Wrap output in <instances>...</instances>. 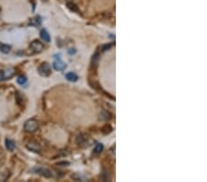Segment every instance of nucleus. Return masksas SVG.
Masks as SVG:
<instances>
[{"label":"nucleus","mask_w":207,"mask_h":182,"mask_svg":"<svg viewBox=\"0 0 207 182\" xmlns=\"http://www.w3.org/2000/svg\"><path fill=\"white\" fill-rule=\"evenodd\" d=\"M38 128H39V123L35 119H30L24 123V130L27 133H34L38 130Z\"/></svg>","instance_id":"obj_1"},{"label":"nucleus","mask_w":207,"mask_h":182,"mask_svg":"<svg viewBox=\"0 0 207 182\" xmlns=\"http://www.w3.org/2000/svg\"><path fill=\"white\" fill-rule=\"evenodd\" d=\"M38 73L39 75L41 77H47L51 75L52 73V68H51V65L44 62V63H41L40 64V66L38 67Z\"/></svg>","instance_id":"obj_2"},{"label":"nucleus","mask_w":207,"mask_h":182,"mask_svg":"<svg viewBox=\"0 0 207 182\" xmlns=\"http://www.w3.org/2000/svg\"><path fill=\"white\" fill-rule=\"evenodd\" d=\"M32 172L36 173V174H39L42 177L46 178V179H50V178H53V172L48 169V168H45V167H41V166H37V167H34L31 169Z\"/></svg>","instance_id":"obj_3"},{"label":"nucleus","mask_w":207,"mask_h":182,"mask_svg":"<svg viewBox=\"0 0 207 182\" xmlns=\"http://www.w3.org/2000/svg\"><path fill=\"white\" fill-rule=\"evenodd\" d=\"M26 148L33 153H40L41 151V145L39 142L35 140H31L26 143Z\"/></svg>","instance_id":"obj_4"},{"label":"nucleus","mask_w":207,"mask_h":182,"mask_svg":"<svg viewBox=\"0 0 207 182\" xmlns=\"http://www.w3.org/2000/svg\"><path fill=\"white\" fill-rule=\"evenodd\" d=\"M30 49L32 51L33 54H39V53H41L44 49V46L43 44L41 43L40 40H32L30 44Z\"/></svg>","instance_id":"obj_5"},{"label":"nucleus","mask_w":207,"mask_h":182,"mask_svg":"<svg viewBox=\"0 0 207 182\" xmlns=\"http://www.w3.org/2000/svg\"><path fill=\"white\" fill-rule=\"evenodd\" d=\"M77 143L79 146H82V147H86V146L89 145V138H88V136L84 134V133L79 134L77 137Z\"/></svg>","instance_id":"obj_6"},{"label":"nucleus","mask_w":207,"mask_h":182,"mask_svg":"<svg viewBox=\"0 0 207 182\" xmlns=\"http://www.w3.org/2000/svg\"><path fill=\"white\" fill-rule=\"evenodd\" d=\"M14 75H15V70L13 68H7L2 70V80L10 79Z\"/></svg>","instance_id":"obj_7"},{"label":"nucleus","mask_w":207,"mask_h":182,"mask_svg":"<svg viewBox=\"0 0 207 182\" xmlns=\"http://www.w3.org/2000/svg\"><path fill=\"white\" fill-rule=\"evenodd\" d=\"M54 70L56 71H63L66 68V64L63 62L60 58H58L57 60H55L54 62V64H53Z\"/></svg>","instance_id":"obj_8"},{"label":"nucleus","mask_w":207,"mask_h":182,"mask_svg":"<svg viewBox=\"0 0 207 182\" xmlns=\"http://www.w3.org/2000/svg\"><path fill=\"white\" fill-rule=\"evenodd\" d=\"M5 143H6V148H7V150L8 152H12V151H14L16 149V143H15L14 141L7 138L5 140Z\"/></svg>","instance_id":"obj_9"},{"label":"nucleus","mask_w":207,"mask_h":182,"mask_svg":"<svg viewBox=\"0 0 207 182\" xmlns=\"http://www.w3.org/2000/svg\"><path fill=\"white\" fill-rule=\"evenodd\" d=\"M100 59H101L100 54H99L98 52L95 53L94 55H93V57H92V59H91V66L94 67V68H96V67L98 66V64H99Z\"/></svg>","instance_id":"obj_10"},{"label":"nucleus","mask_w":207,"mask_h":182,"mask_svg":"<svg viewBox=\"0 0 207 182\" xmlns=\"http://www.w3.org/2000/svg\"><path fill=\"white\" fill-rule=\"evenodd\" d=\"M41 38L43 40V41L45 42H49L51 40V37H50V34L48 33V31L43 29L41 30Z\"/></svg>","instance_id":"obj_11"},{"label":"nucleus","mask_w":207,"mask_h":182,"mask_svg":"<svg viewBox=\"0 0 207 182\" xmlns=\"http://www.w3.org/2000/svg\"><path fill=\"white\" fill-rule=\"evenodd\" d=\"M65 78L68 81H70V82H76V81H78V77L75 73L70 72V73H67V74L65 75Z\"/></svg>","instance_id":"obj_12"},{"label":"nucleus","mask_w":207,"mask_h":182,"mask_svg":"<svg viewBox=\"0 0 207 182\" xmlns=\"http://www.w3.org/2000/svg\"><path fill=\"white\" fill-rule=\"evenodd\" d=\"M10 51H11V46L10 45L0 43V52H2L3 54H8Z\"/></svg>","instance_id":"obj_13"},{"label":"nucleus","mask_w":207,"mask_h":182,"mask_svg":"<svg viewBox=\"0 0 207 182\" xmlns=\"http://www.w3.org/2000/svg\"><path fill=\"white\" fill-rule=\"evenodd\" d=\"M111 119V114L108 112V111H106V110H102L101 111V115H100V120L101 121H109Z\"/></svg>","instance_id":"obj_14"},{"label":"nucleus","mask_w":207,"mask_h":182,"mask_svg":"<svg viewBox=\"0 0 207 182\" xmlns=\"http://www.w3.org/2000/svg\"><path fill=\"white\" fill-rule=\"evenodd\" d=\"M41 18L39 17V16H37V17H35V18H33V19H31V21L29 22V24L30 25H31V26H39V25H41Z\"/></svg>","instance_id":"obj_15"},{"label":"nucleus","mask_w":207,"mask_h":182,"mask_svg":"<svg viewBox=\"0 0 207 182\" xmlns=\"http://www.w3.org/2000/svg\"><path fill=\"white\" fill-rule=\"evenodd\" d=\"M101 132L104 134H108V133L112 132V127L110 124H106L105 126H103V128L101 129Z\"/></svg>","instance_id":"obj_16"},{"label":"nucleus","mask_w":207,"mask_h":182,"mask_svg":"<svg viewBox=\"0 0 207 182\" xmlns=\"http://www.w3.org/2000/svg\"><path fill=\"white\" fill-rule=\"evenodd\" d=\"M67 7L71 10V11H74V12H78V7L74 4V3H71V2H69V3H67Z\"/></svg>","instance_id":"obj_17"},{"label":"nucleus","mask_w":207,"mask_h":182,"mask_svg":"<svg viewBox=\"0 0 207 182\" xmlns=\"http://www.w3.org/2000/svg\"><path fill=\"white\" fill-rule=\"evenodd\" d=\"M17 82H18V84H20L21 86H24V85H26V83H27V78H26L25 76H21V77H18Z\"/></svg>","instance_id":"obj_18"},{"label":"nucleus","mask_w":207,"mask_h":182,"mask_svg":"<svg viewBox=\"0 0 207 182\" xmlns=\"http://www.w3.org/2000/svg\"><path fill=\"white\" fill-rule=\"evenodd\" d=\"M103 148H104V146L102 143H98V144L95 146V148H94V152H95V153H97V154H100V153H101V152H102Z\"/></svg>","instance_id":"obj_19"},{"label":"nucleus","mask_w":207,"mask_h":182,"mask_svg":"<svg viewBox=\"0 0 207 182\" xmlns=\"http://www.w3.org/2000/svg\"><path fill=\"white\" fill-rule=\"evenodd\" d=\"M112 46V44H107V45H105L102 47V51H106V50H109L111 47Z\"/></svg>","instance_id":"obj_20"},{"label":"nucleus","mask_w":207,"mask_h":182,"mask_svg":"<svg viewBox=\"0 0 207 182\" xmlns=\"http://www.w3.org/2000/svg\"><path fill=\"white\" fill-rule=\"evenodd\" d=\"M2 162H3V160H2V158H1V157H0V166H1V165H2Z\"/></svg>","instance_id":"obj_21"}]
</instances>
